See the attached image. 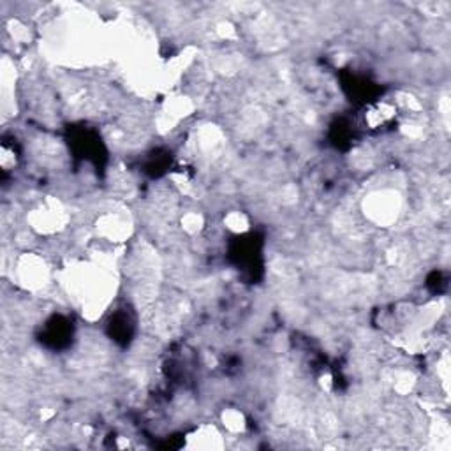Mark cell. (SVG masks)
<instances>
[{"mask_svg": "<svg viewBox=\"0 0 451 451\" xmlns=\"http://www.w3.org/2000/svg\"><path fill=\"white\" fill-rule=\"evenodd\" d=\"M191 448H221L222 441L214 427H201L196 434L189 437Z\"/></svg>", "mask_w": 451, "mask_h": 451, "instance_id": "5", "label": "cell"}, {"mask_svg": "<svg viewBox=\"0 0 451 451\" xmlns=\"http://www.w3.org/2000/svg\"><path fill=\"white\" fill-rule=\"evenodd\" d=\"M222 421H224V427L227 430L234 432V434H237V432H242L245 428L244 415H242L240 411H237V409H227V411H224Z\"/></svg>", "mask_w": 451, "mask_h": 451, "instance_id": "6", "label": "cell"}, {"mask_svg": "<svg viewBox=\"0 0 451 451\" xmlns=\"http://www.w3.org/2000/svg\"><path fill=\"white\" fill-rule=\"evenodd\" d=\"M365 214L375 224H391L400 214V196L393 191L372 192L365 199Z\"/></svg>", "mask_w": 451, "mask_h": 451, "instance_id": "1", "label": "cell"}, {"mask_svg": "<svg viewBox=\"0 0 451 451\" xmlns=\"http://www.w3.org/2000/svg\"><path fill=\"white\" fill-rule=\"evenodd\" d=\"M224 224L227 229L234 231V233H242V231H245L249 227L247 219H245V215L240 214V212H231V214H227L224 219Z\"/></svg>", "mask_w": 451, "mask_h": 451, "instance_id": "7", "label": "cell"}, {"mask_svg": "<svg viewBox=\"0 0 451 451\" xmlns=\"http://www.w3.org/2000/svg\"><path fill=\"white\" fill-rule=\"evenodd\" d=\"M28 222H31V226L37 233L50 234L64 227L67 222V214L58 201H48L37 210H32V214L28 215Z\"/></svg>", "mask_w": 451, "mask_h": 451, "instance_id": "2", "label": "cell"}, {"mask_svg": "<svg viewBox=\"0 0 451 451\" xmlns=\"http://www.w3.org/2000/svg\"><path fill=\"white\" fill-rule=\"evenodd\" d=\"M97 231L104 238L111 242H122L125 237H129L130 224L124 217L117 214H104L97 221Z\"/></svg>", "mask_w": 451, "mask_h": 451, "instance_id": "4", "label": "cell"}, {"mask_svg": "<svg viewBox=\"0 0 451 451\" xmlns=\"http://www.w3.org/2000/svg\"><path fill=\"white\" fill-rule=\"evenodd\" d=\"M18 279L27 289H41L50 281V270L46 261L36 254H27L18 261Z\"/></svg>", "mask_w": 451, "mask_h": 451, "instance_id": "3", "label": "cell"}, {"mask_svg": "<svg viewBox=\"0 0 451 451\" xmlns=\"http://www.w3.org/2000/svg\"><path fill=\"white\" fill-rule=\"evenodd\" d=\"M182 224H184V229L189 231V233H196V231L201 229L203 226V217L197 214H187L182 219Z\"/></svg>", "mask_w": 451, "mask_h": 451, "instance_id": "8", "label": "cell"}]
</instances>
